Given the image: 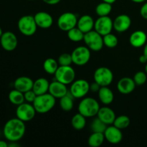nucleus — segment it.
<instances>
[{
	"label": "nucleus",
	"instance_id": "f257e3e1",
	"mask_svg": "<svg viewBox=\"0 0 147 147\" xmlns=\"http://www.w3.org/2000/svg\"><path fill=\"white\" fill-rule=\"evenodd\" d=\"M26 126L24 122L18 118L7 121L3 129V134L9 142H18L24 136Z\"/></svg>",
	"mask_w": 147,
	"mask_h": 147
},
{
	"label": "nucleus",
	"instance_id": "f03ea898",
	"mask_svg": "<svg viewBox=\"0 0 147 147\" xmlns=\"http://www.w3.org/2000/svg\"><path fill=\"white\" fill-rule=\"evenodd\" d=\"M55 100L56 98L54 96H52L50 93H47L37 96L32 104L37 113L44 114L48 113L54 108L56 103Z\"/></svg>",
	"mask_w": 147,
	"mask_h": 147
},
{
	"label": "nucleus",
	"instance_id": "7ed1b4c3",
	"mask_svg": "<svg viewBox=\"0 0 147 147\" xmlns=\"http://www.w3.org/2000/svg\"><path fill=\"white\" fill-rule=\"evenodd\" d=\"M98 102L93 98H84L78 105V113H81L86 118H91L97 116L100 109Z\"/></svg>",
	"mask_w": 147,
	"mask_h": 147
},
{
	"label": "nucleus",
	"instance_id": "20e7f679",
	"mask_svg": "<svg viewBox=\"0 0 147 147\" xmlns=\"http://www.w3.org/2000/svg\"><path fill=\"white\" fill-rule=\"evenodd\" d=\"M20 32L24 36H32L35 34L37 25L34 20V16L24 15L19 20L17 23Z\"/></svg>",
	"mask_w": 147,
	"mask_h": 147
},
{
	"label": "nucleus",
	"instance_id": "39448f33",
	"mask_svg": "<svg viewBox=\"0 0 147 147\" xmlns=\"http://www.w3.org/2000/svg\"><path fill=\"white\" fill-rule=\"evenodd\" d=\"M83 40L86 44V46L91 51H100L104 45L103 36L97 32L96 30H91V31L86 33Z\"/></svg>",
	"mask_w": 147,
	"mask_h": 147
},
{
	"label": "nucleus",
	"instance_id": "423d86ee",
	"mask_svg": "<svg viewBox=\"0 0 147 147\" xmlns=\"http://www.w3.org/2000/svg\"><path fill=\"white\" fill-rule=\"evenodd\" d=\"M90 90V83L84 79L74 80L71 83L70 93L74 98H83Z\"/></svg>",
	"mask_w": 147,
	"mask_h": 147
},
{
	"label": "nucleus",
	"instance_id": "0eeeda50",
	"mask_svg": "<svg viewBox=\"0 0 147 147\" xmlns=\"http://www.w3.org/2000/svg\"><path fill=\"white\" fill-rule=\"evenodd\" d=\"M55 79L65 85L71 84L76 78V72L70 65H60L55 73Z\"/></svg>",
	"mask_w": 147,
	"mask_h": 147
},
{
	"label": "nucleus",
	"instance_id": "6e6552de",
	"mask_svg": "<svg viewBox=\"0 0 147 147\" xmlns=\"http://www.w3.org/2000/svg\"><path fill=\"white\" fill-rule=\"evenodd\" d=\"M73 63L78 66L87 64L90 59V50L87 46H79L71 53Z\"/></svg>",
	"mask_w": 147,
	"mask_h": 147
},
{
	"label": "nucleus",
	"instance_id": "1a4fd4ad",
	"mask_svg": "<svg viewBox=\"0 0 147 147\" xmlns=\"http://www.w3.org/2000/svg\"><path fill=\"white\" fill-rule=\"evenodd\" d=\"M94 81L100 86H109L113 80V74L111 70L106 67H100L96 70L93 74Z\"/></svg>",
	"mask_w": 147,
	"mask_h": 147
},
{
	"label": "nucleus",
	"instance_id": "9d476101",
	"mask_svg": "<svg viewBox=\"0 0 147 147\" xmlns=\"http://www.w3.org/2000/svg\"><path fill=\"white\" fill-rule=\"evenodd\" d=\"M36 111L33 104L30 103H23L17 106L16 109V116L17 118L24 122L30 121L35 116Z\"/></svg>",
	"mask_w": 147,
	"mask_h": 147
},
{
	"label": "nucleus",
	"instance_id": "9b49d317",
	"mask_svg": "<svg viewBox=\"0 0 147 147\" xmlns=\"http://www.w3.org/2000/svg\"><path fill=\"white\" fill-rule=\"evenodd\" d=\"M78 20V19L74 13L65 12L59 17L57 26L63 31L67 32L77 26Z\"/></svg>",
	"mask_w": 147,
	"mask_h": 147
},
{
	"label": "nucleus",
	"instance_id": "f8f14e48",
	"mask_svg": "<svg viewBox=\"0 0 147 147\" xmlns=\"http://www.w3.org/2000/svg\"><path fill=\"white\" fill-rule=\"evenodd\" d=\"M113 29V21L109 16L99 17L95 21L94 30L102 36L111 33Z\"/></svg>",
	"mask_w": 147,
	"mask_h": 147
},
{
	"label": "nucleus",
	"instance_id": "ddd939ff",
	"mask_svg": "<svg viewBox=\"0 0 147 147\" xmlns=\"http://www.w3.org/2000/svg\"><path fill=\"white\" fill-rule=\"evenodd\" d=\"M0 43L4 50L11 52L17 48L18 40L15 34L12 32L7 31L3 32L2 35L0 37Z\"/></svg>",
	"mask_w": 147,
	"mask_h": 147
},
{
	"label": "nucleus",
	"instance_id": "4468645a",
	"mask_svg": "<svg viewBox=\"0 0 147 147\" xmlns=\"http://www.w3.org/2000/svg\"><path fill=\"white\" fill-rule=\"evenodd\" d=\"M104 136L106 140L112 144H117L121 142L123 139V134L121 129L116 127L114 125L107 126L104 131Z\"/></svg>",
	"mask_w": 147,
	"mask_h": 147
},
{
	"label": "nucleus",
	"instance_id": "2eb2a0df",
	"mask_svg": "<svg viewBox=\"0 0 147 147\" xmlns=\"http://www.w3.org/2000/svg\"><path fill=\"white\" fill-rule=\"evenodd\" d=\"M131 19L127 14H120L113 21V29L117 32H124L130 28Z\"/></svg>",
	"mask_w": 147,
	"mask_h": 147
},
{
	"label": "nucleus",
	"instance_id": "dca6fc26",
	"mask_svg": "<svg viewBox=\"0 0 147 147\" xmlns=\"http://www.w3.org/2000/svg\"><path fill=\"white\" fill-rule=\"evenodd\" d=\"M49 93L54 96L55 98H61L62 97L65 96L67 94L68 90H67V85L58 81V80H55L50 83V87H49Z\"/></svg>",
	"mask_w": 147,
	"mask_h": 147
},
{
	"label": "nucleus",
	"instance_id": "f3484780",
	"mask_svg": "<svg viewBox=\"0 0 147 147\" xmlns=\"http://www.w3.org/2000/svg\"><path fill=\"white\" fill-rule=\"evenodd\" d=\"M34 20L37 27L42 29H48L53 24V18L46 11H39L34 15Z\"/></svg>",
	"mask_w": 147,
	"mask_h": 147
},
{
	"label": "nucleus",
	"instance_id": "a211bd4d",
	"mask_svg": "<svg viewBox=\"0 0 147 147\" xmlns=\"http://www.w3.org/2000/svg\"><path fill=\"white\" fill-rule=\"evenodd\" d=\"M136 83L133 78L124 77L121 78L117 83V90L122 94H129L134 90Z\"/></svg>",
	"mask_w": 147,
	"mask_h": 147
},
{
	"label": "nucleus",
	"instance_id": "6ab92c4d",
	"mask_svg": "<svg viewBox=\"0 0 147 147\" xmlns=\"http://www.w3.org/2000/svg\"><path fill=\"white\" fill-rule=\"evenodd\" d=\"M147 35L142 30H136L129 37V43L136 48H139L146 45Z\"/></svg>",
	"mask_w": 147,
	"mask_h": 147
},
{
	"label": "nucleus",
	"instance_id": "aec40b11",
	"mask_svg": "<svg viewBox=\"0 0 147 147\" xmlns=\"http://www.w3.org/2000/svg\"><path fill=\"white\" fill-rule=\"evenodd\" d=\"M34 81L30 78L27 76H21L14 80V87L17 90L25 93L30 90H32Z\"/></svg>",
	"mask_w": 147,
	"mask_h": 147
},
{
	"label": "nucleus",
	"instance_id": "412c9836",
	"mask_svg": "<svg viewBox=\"0 0 147 147\" xmlns=\"http://www.w3.org/2000/svg\"><path fill=\"white\" fill-rule=\"evenodd\" d=\"M97 117L99 118L103 123L109 126L113 124L116 116L115 112L111 108L105 106V107L100 108L97 114Z\"/></svg>",
	"mask_w": 147,
	"mask_h": 147
},
{
	"label": "nucleus",
	"instance_id": "4be33fe9",
	"mask_svg": "<svg viewBox=\"0 0 147 147\" xmlns=\"http://www.w3.org/2000/svg\"><path fill=\"white\" fill-rule=\"evenodd\" d=\"M95 21L93 17L88 14L83 15L78 20L77 26L78 28L80 29L84 34L93 30L94 28Z\"/></svg>",
	"mask_w": 147,
	"mask_h": 147
},
{
	"label": "nucleus",
	"instance_id": "5701e85b",
	"mask_svg": "<svg viewBox=\"0 0 147 147\" xmlns=\"http://www.w3.org/2000/svg\"><path fill=\"white\" fill-rule=\"evenodd\" d=\"M50 83L48 80L44 78H40L34 81L32 90L37 96L45 94L49 91Z\"/></svg>",
	"mask_w": 147,
	"mask_h": 147
},
{
	"label": "nucleus",
	"instance_id": "b1692460",
	"mask_svg": "<svg viewBox=\"0 0 147 147\" xmlns=\"http://www.w3.org/2000/svg\"><path fill=\"white\" fill-rule=\"evenodd\" d=\"M100 101L104 105H109L113 101L114 95L109 86H101L98 92Z\"/></svg>",
	"mask_w": 147,
	"mask_h": 147
},
{
	"label": "nucleus",
	"instance_id": "393cba45",
	"mask_svg": "<svg viewBox=\"0 0 147 147\" xmlns=\"http://www.w3.org/2000/svg\"><path fill=\"white\" fill-rule=\"evenodd\" d=\"M105 136L103 133L100 132H93L89 136L88 143L91 147H99L103 144L105 141Z\"/></svg>",
	"mask_w": 147,
	"mask_h": 147
},
{
	"label": "nucleus",
	"instance_id": "a878e982",
	"mask_svg": "<svg viewBox=\"0 0 147 147\" xmlns=\"http://www.w3.org/2000/svg\"><path fill=\"white\" fill-rule=\"evenodd\" d=\"M74 106V97L70 92L67 95L60 98V107L65 111H70L73 109Z\"/></svg>",
	"mask_w": 147,
	"mask_h": 147
},
{
	"label": "nucleus",
	"instance_id": "bb28decb",
	"mask_svg": "<svg viewBox=\"0 0 147 147\" xmlns=\"http://www.w3.org/2000/svg\"><path fill=\"white\" fill-rule=\"evenodd\" d=\"M8 98L9 101L12 104L16 105V106H19V105L22 104V103L25 102L24 93H22V92L20 91V90H17L15 88H14V90H11L9 92Z\"/></svg>",
	"mask_w": 147,
	"mask_h": 147
},
{
	"label": "nucleus",
	"instance_id": "cd10ccee",
	"mask_svg": "<svg viewBox=\"0 0 147 147\" xmlns=\"http://www.w3.org/2000/svg\"><path fill=\"white\" fill-rule=\"evenodd\" d=\"M71 125L76 130H82L86 125V117L80 113L74 115L71 119Z\"/></svg>",
	"mask_w": 147,
	"mask_h": 147
},
{
	"label": "nucleus",
	"instance_id": "c85d7f7f",
	"mask_svg": "<svg viewBox=\"0 0 147 147\" xmlns=\"http://www.w3.org/2000/svg\"><path fill=\"white\" fill-rule=\"evenodd\" d=\"M58 67V62L54 58H47L43 63V68L45 71L50 75H55Z\"/></svg>",
	"mask_w": 147,
	"mask_h": 147
},
{
	"label": "nucleus",
	"instance_id": "c756f323",
	"mask_svg": "<svg viewBox=\"0 0 147 147\" xmlns=\"http://www.w3.org/2000/svg\"><path fill=\"white\" fill-rule=\"evenodd\" d=\"M112 11V4L102 1L96 7V13L98 17L109 16Z\"/></svg>",
	"mask_w": 147,
	"mask_h": 147
},
{
	"label": "nucleus",
	"instance_id": "7c9ffc66",
	"mask_svg": "<svg viewBox=\"0 0 147 147\" xmlns=\"http://www.w3.org/2000/svg\"><path fill=\"white\" fill-rule=\"evenodd\" d=\"M67 32L69 40H70L73 42H75L82 41V40H83V38H84L85 34L80 29L78 28L77 27L71 29L69 31H67Z\"/></svg>",
	"mask_w": 147,
	"mask_h": 147
},
{
	"label": "nucleus",
	"instance_id": "2f4dec72",
	"mask_svg": "<svg viewBox=\"0 0 147 147\" xmlns=\"http://www.w3.org/2000/svg\"><path fill=\"white\" fill-rule=\"evenodd\" d=\"M130 119L127 116L121 115L116 118L113 125L121 130V129H126L130 125Z\"/></svg>",
	"mask_w": 147,
	"mask_h": 147
},
{
	"label": "nucleus",
	"instance_id": "473e14b6",
	"mask_svg": "<svg viewBox=\"0 0 147 147\" xmlns=\"http://www.w3.org/2000/svg\"><path fill=\"white\" fill-rule=\"evenodd\" d=\"M103 40L104 45L109 48H114L119 43L117 37L112 33H109V34L103 36Z\"/></svg>",
	"mask_w": 147,
	"mask_h": 147
},
{
	"label": "nucleus",
	"instance_id": "72a5a7b5",
	"mask_svg": "<svg viewBox=\"0 0 147 147\" xmlns=\"http://www.w3.org/2000/svg\"><path fill=\"white\" fill-rule=\"evenodd\" d=\"M108 125L103 123L99 118H95L92 121L90 128L93 132H100V133H104L105 130L107 128Z\"/></svg>",
	"mask_w": 147,
	"mask_h": 147
},
{
	"label": "nucleus",
	"instance_id": "f704fd0d",
	"mask_svg": "<svg viewBox=\"0 0 147 147\" xmlns=\"http://www.w3.org/2000/svg\"><path fill=\"white\" fill-rule=\"evenodd\" d=\"M133 79L136 86H143L147 80L146 73L144 71H138L135 73Z\"/></svg>",
	"mask_w": 147,
	"mask_h": 147
},
{
	"label": "nucleus",
	"instance_id": "c9c22d12",
	"mask_svg": "<svg viewBox=\"0 0 147 147\" xmlns=\"http://www.w3.org/2000/svg\"><path fill=\"white\" fill-rule=\"evenodd\" d=\"M60 65H70L73 63V59H72L71 54L68 53H63L60 55L57 60Z\"/></svg>",
	"mask_w": 147,
	"mask_h": 147
},
{
	"label": "nucleus",
	"instance_id": "e433bc0d",
	"mask_svg": "<svg viewBox=\"0 0 147 147\" xmlns=\"http://www.w3.org/2000/svg\"><path fill=\"white\" fill-rule=\"evenodd\" d=\"M24 99H25V101L27 103H32L35 100L36 97H37V95L36 93L33 91V90H30L29 91L25 92L24 93Z\"/></svg>",
	"mask_w": 147,
	"mask_h": 147
},
{
	"label": "nucleus",
	"instance_id": "4c0bfd02",
	"mask_svg": "<svg viewBox=\"0 0 147 147\" xmlns=\"http://www.w3.org/2000/svg\"><path fill=\"white\" fill-rule=\"evenodd\" d=\"M140 15L145 20H147V2L144 3L140 9Z\"/></svg>",
	"mask_w": 147,
	"mask_h": 147
},
{
	"label": "nucleus",
	"instance_id": "58836bf2",
	"mask_svg": "<svg viewBox=\"0 0 147 147\" xmlns=\"http://www.w3.org/2000/svg\"><path fill=\"white\" fill-rule=\"evenodd\" d=\"M100 87H101V86H100L98 83H97L95 81L93 82V83H91V84H90V90H91V91L94 92V93H96V92H98V90H100Z\"/></svg>",
	"mask_w": 147,
	"mask_h": 147
},
{
	"label": "nucleus",
	"instance_id": "ea45409f",
	"mask_svg": "<svg viewBox=\"0 0 147 147\" xmlns=\"http://www.w3.org/2000/svg\"><path fill=\"white\" fill-rule=\"evenodd\" d=\"M42 1L48 5H55L58 4L61 0H42Z\"/></svg>",
	"mask_w": 147,
	"mask_h": 147
},
{
	"label": "nucleus",
	"instance_id": "a19ab883",
	"mask_svg": "<svg viewBox=\"0 0 147 147\" xmlns=\"http://www.w3.org/2000/svg\"><path fill=\"white\" fill-rule=\"evenodd\" d=\"M139 62H140L141 63H143V64H145V63H147V58L144 54L139 57Z\"/></svg>",
	"mask_w": 147,
	"mask_h": 147
},
{
	"label": "nucleus",
	"instance_id": "79ce46f5",
	"mask_svg": "<svg viewBox=\"0 0 147 147\" xmlns=\"http://www.w3.org/2000/svg\"><path fill=\"white\" fill-rule=\"evenodd\" d=\"M8 146L9 147H19L20 146V144L17 143V142H11V143L9 144H8Z\"/></svg>",
	"mask_w": 147,
	"mask_h": 147
},
{
	"label": "nucleus",
	"instance_id": "37998d69",
	"mask_svg": "<svg viewBox=\"0 0 147 147\" xmlns=\"http://www.w3.org/2000/svg\"><path fill=\"white\" fill-rule=\"evenodd\" d=\"M0 147H8V144L4 141L0 140Z\"/></svg>",
	"mask_w": 147,
	"mask_h": 147
},
{
	"label": "nucleus",
	"instance_id": "c03bdc74",
	"mask_svg": "<svg viewBox=\"0 0 147 147\" xmlns=\"http://www.w3.org/2000/svg\"><path fill=\"white\" fill-rule=\"evenodd\" d=\"M144 53H143V54L145 56H146V58H147V43H146V45H145L144 46Z\"/></svg>",
	"mask_w": 147,
	"mask_h": 147
},
{
	"label": "nucleus",
	"instance_id": "a18cd8bd",
	"mask_svg": "<svg viewBox=\"0 0 147 147\" xmlns=\"http://www.w3.org/2000/svg\"><path fill=\"white\" fill-rule=\"evenodd\" d=\"M131 1H133V2H134V3H138V4H139V3L145 2L146 0H131Z\"/></svg>",
	"mask_w": 147,
	"mask_h": 147
},
{
	"label": "nucleus",
	"instance_id": "49530a36",
	"mask_svg": "<svg viewBox=\"0 0 147 147\" xmlns=\"http://www.w3.org/2000/svg\"><path fill=\"white\" fill-rule=\"evenodd\" d=\"M103 1H105V2H107V3H109V4H113V3L115 2V1H116V0H102Z\"/></svg>",
	"mask_w": 147,
	"mask_h": 147
},
{
	"label": "nucleus",
	"instance_id": "de8ad7c7",
	"mask_svg": "<svg viewBox=\"0 0 147 147\" xmlns=\"http://www.w3.org/2000/svg\"><path fill=\"white\" fill-rule=\"evenodd\" d=\"M2 34H3V31H2V30H1V27H0V37H1V35H2Z\"/></svg>",
	"mask_w": 147,
	"mask_h": 147
},
{
	"label": "nucleus",
	"instance_id": "09e8293b",
	"mask_svg": "<svg viewBox=\"0 0 147 147\" xmlns=\"http://www.w3.org/2000/svg\"><path fill=\"white\" fill-rule=\"evenodd\" d=\"M145 72H146L147 74V63H146V66H145Z\"/></svg>",
	"mask_w": 147,
	"mask_h": 147
},
{
	"label": "nucleus",
	"instance_id": "8fccbe9b",
	"mask_svg": "<svg viewBox=\"0 0 147 147\" xmlns=\"http://www.w3.org/2000/svg\"><path fill=\"white\" fill-rule=\"evenodd\" d=\"M28 1H34V0H28Z\"/></svg>",
	"mask_w": 147,
	"mask_h": 147
}]
</instances>
